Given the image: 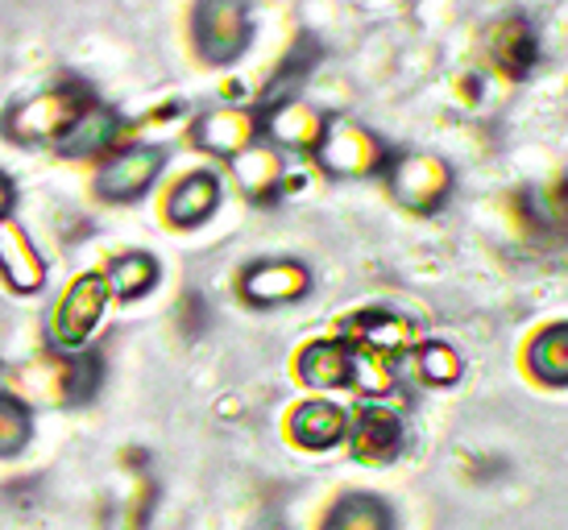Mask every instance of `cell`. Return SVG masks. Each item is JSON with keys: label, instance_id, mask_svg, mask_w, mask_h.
<instances>
[{"label": "cell", "instance_id": "ac0fdd59", "mask_svg": "<svg viewBox=\"0 0 568 530\" xmlns=\"http://www.w3.org/2000/svg\"><path fill=\"white\" fill-rule=\"evenodd\" d=\"M116 137H121V116L112 109H104V104H92V109L83 112L80 121L59 137V150L71 157H92V154H100V150H109Z\"/></svg>", "mask_w": 568, "mask_h": 530}, {"label": "cell", "instance_id": "d6986e66", "mask_svg": "<svg viewBox=\"0 0 568 530\" xmlns=\"http://www.w3.org/2000/svg\"><path fill=\"white\" fill-rule=\"evenodd\" d=\"M324 530H395V514L374 493H348L328 510Z\"/></svg>", "mask_w": 568, "mask_h": 530}, {"label": "cell", "instance_id": "ffe728a7", "mask_svg": "<svg viewBox=\"0 0 568 530\" xmlns=\"http://www.w3.org/2000/svg\"><path fill=\"white\" fill-rule=\"evenodd\" d=\"M348 386L369 398V402H378L386 394L395 390V365L386 353H374V348H348Z\"/></svg>", "mask_w": 568, "mask_h": 530}, {"label": "cell", "instance_id": "484cf974", "mask_svg": "<svg viewBox=\"0 0 568 530\" xmlns=\"http://www.w3.org/2000/svg\"><path fill=\"white\" fill-rule=\"evenodd\" d=\"M13 203H17V187H13V179L0 171V220L13 212Z\"/></svg>", "mask_w": 568, "mask_h": 530}, {"label": "cell", "instance_id": "3957f363", "mask_svg": "<svg viewBox=\"0 0 568 530\" xmlns=\"http://www.w3.org/2000/svg\"><path fill=\"white\" fill-rule=\"evenodd\" d=\"M316 157L328 174H348V179H365V174L386 171V145L378 141V133H369L365 125L345 121V116L324 125Z\"/></svg>", "mask_w": 568, "mask_h": 530}, {"label": "cell", "instance_id": "6da1fadb", "mask_svg": "<svg viewBox=\"0 0 568 530\" xmlns=\"http://www.w3.org/2000/svg\"><path fill=\"white\" fill-rule=\"evenodd\" d=\"M92 104L95 100L83 83H63V88H54V92H42V95H33V100H26V104H17V109L4 116V137L21 141V145H47V141L59 145V137H63L67 129L75 125Z\"/></svg>", "mask_w": 568, "mask_h": 530}, {"label": "cell", "instance_id": "603a6c76", "mask_svg": "<svg viewBox=\"0 0 568 530\" xmlns=\"http://www.w3.org/2000/svg\"><path fill=\"white\" fill-rule=\"evenodd\" d=\"M415 369H419V377H424L427 386H453V381H460V374H465L460 353L457 348H448L444 340L419 344V353H415Z\"/></svg>", "mask_w": 568, "mask_h": 530}, {"label": "cell", "instance_id": "277c9868", "mask_svg": "<svg viewBox=\"0 0 568 530\" xmlns=\"http://www.w3.org/2000/svg\"><path fill=\"white\" fill-rule=\"evenodd\" d=\"M386 187L410 212H436L453 195V171L436 154H403L386 166Z\"/></svg>", "mask_w": 568, "mask_h": 530}, {"label": "cell", "instance_id": "2e32d148", "mask_svg": "<svg viewBox=\"0 0 568 530\" xmlns=\"http://www.w3.org/2000/svg\"><path fill=\"white\" fill-rule=\"evenodd\" d=\"M233 171H237V183L250 200L274 203L278 195H283L286 166H283V157L274 154L270 145H257V141H253L250 150H241V154L233 157Z\"/></svg>", "mask_w": 568, "mask_h": 530}, {"label": "cell", "instance_id": "9a60e30c", "mask_svg": "<svg viewBox=\"0 0 568 530\" xmlns=\"http://www.w3.org/2000/svg\"><path fill=\"white\" fill-rule=\"evenodd\" d=\"M216 207H221V179L212 171H195L183 183H174L166 200V220L174 228H200L216 216Z\"/></svg>", "mask_w": 568, "mask_h": 530}, {"label": "cell", "instance_id": "ba28073f", "mask_svg": "<svg viewBox=\"0 0 568 530\" xmlns=\"http://www.w3.org/2000/svg\"><path fill=\"white\" fill-rule=\"evenodd\" d=\"M312 291V274L303 262H257L241 278V295L257 307H278V303H300Z\"/></svg>", "mask_w": 568, "mask_h": 530}, {"label": "cell", "instance_id": "7a4b0ae2", "mask_svg": "<svg viewBox=\"0 0 568 530\" xmlns=\"http://www.w3.org/2000/svg\"><path fill=\"white\" fill-rule=\"evenodd\" d=\"M191 38H195V50L204 63H237L253 38L250 0H200L191 13Z\"/></svg>", "mask_w": 568, "mask_h": 530}, {"label": "cell", "instance_id": "8fae6325", "mask_svg": "<svg viewBox=\"0 0 568 530\" xmlns=\"http://www.w3.org/2000/svg\"><path fill=\"white\" fill-rule=\"evenodd\" d=\"M345 422H348V415L336 402L312 398V402H303L291 410L286 431H291V439L300 444L303 452H328V448H336V444L345 439Z\"/></svg>", "mask_w": 568, "mask_h": 530}, {"label": "cell", "instance_id": "7402d4cb", "mask_svg": "<svg viewBox=\"0 0 568 530\" xmlns=\"http://www.w3.org/2000/svg\"><path fill=\"white\" fill-rule=\"evenodd\" d=\"M104 286H109V295H116V298H142L145 291L159 286V262H154L150 253H121V257L109 265Z\"/></svg>", "mask_w": 568, "mask_h": 530}, {"label": "cell", "instance_id": "5b68a950", "mask_svg": "<svg viewBox=\"0 0 568 530\" xmlns=\"http://www.w3.org/2000/svg\"><path fill=\"white\" fill-rule=\"evenodd\" d=\"M109 286H104V274H83L67 286L63 303H59V312H54V324H50V336L59 348L67 353H80L88 336L95 332L100 324V315L109 307Z\"/></svg>", "mask_w": 568, "mask_h": 530}, {"label": "cell", "instance_id": "d4e9b609", "mask_svg": "<svg viewBox=\"0 0 568 530\" xmlns=\"http://www.w3.org/2000/svg\"><path fill=\"white\" fill-rule=\"evenodd\" d=\"M30 410L17 402L13 394H0V460L17 456L30 444Z\"/></svg>", "mask_w": 568, "mask_h": 530}, {"label": "cell", "instance_id": "9c48e42d", "mask_svg": "<svg viewBox=\"0 0 568 530\" xmlns=\"http://www.w3.org/2000/svg\"><path fill=\"white\" fill-rule=\"evenodd\" d=\"M489 59L503 67V75L527 79L539 63V33L527 17H503L489 30Z\"/></svg>", "mask_w": 568, "mask_h": 530}, {"label": "cell", "instance_id": "5bb4252c", "mask_svg": "<svg viewBox=\"0 0 568 530\" xmlns=\"http://www.w3.org/2000/svg\"><path fill=\"white\" fill-rule=\"evenodd\" d=\"M0 274L21 295H33L47 286V262L33 249L30 233L17 224H0Z\"/></svg>", "mask_w": 568, "mask_h": 530}, {"label": "cell", "instance_id": "e0dca14e", "mask_svg": "<svg viewBox=\"0 0 568 530\" xmlns=\"http://www.w3.org/2000/svg\"><path fill=\"white\" fill-rule=\"evenodd\" d=\"M348 340H312L300 353V377L312 390H341L348 386Z\"/></svg>", "mask_w": 568, "mask_h": 530}, {"label": "cell", "instance_id": "8992f818", "mask_svg": "<svg viewBox=\"0 0 568 530\" xmlns=\"http://www.w3.org/2000/svg\"><path fill=\"white\" fill-rule=\"evenodd\" d=\"M162 150L159 145H129V150H116V154L100 166L95 174V191L109 203H133L142 200L145 191L154 187V179L162 174Z\"/></svg>", "mask_w": 568, "mask_h": 530}, {"label": "cell", "instance_id": "52a82bcc", "mask_svg": "<svg viewBox=\"0 0 568 530\" xmlns=\"http://www.w3.org/2000/svg\"><path fill=\"white\" fill-rule=\"evenodd\" d=\"M345 439L357 465H390L403 452V419H398L390 406L365 402L345 422Z\"/></svg>", "mask_w": 568, "mask_h": 530}, {"label": "cell", "instance_id": "7c38bea8", "mask_svg": "<svg viewBox=\"0 0 568 530\" xmlns=\"http://www.w3.org/2000/svg\"><path fill=\"white\" fill-rule=\"evenodd\" d=\"M324 125L328 121L307 100H283V104H270L257 129H266V137L286 145V150H316Z\"/></svg>", "mask_w": 568, "mask_h": 530}, {"label": "cell", "instance_id": "30bf717a", "mask_svg": "<svg viewBox=\"0 0 568 530\" xmlns=\"http://www.w3.org/2000/svg\"><path fill=\"white\" fill-rule=\"evenodd\" d=\"M341 340H357L362 348H374V353H386V357H395V353H407L415 348L419 340V332L410 319L395 312H382V307H369V312L353 315L345 324V336Z\"/></svg>", "mask_w": 568, "mask_h": 530}, {"label": "cell", "instance_id": "cb8c5ba5", "mask_svg": "<svg viewBox=\"0 0 568 530\" xmlns=\"http://www.w3.org/2000/svg\"><path fill=\"white\" fill-rule=\"evenodd\" d=\"M100 357L92 353H75L71 360H63V402H88L100 390Z\"/></svg>", "mask_w": 568, "mask_h": 530}, {"label": "cell", "instance_id": "4fadbf2b", "mask_svg": "<svg viewBox=\"0 0 568 530\" xmlns=\"http://www.w3.org/2000/svg\"><path fill=\"white\" fill-rule=\"evenodd\" d=\"M195 145L204 154L216 157H237L241 150H250L253 137H257V121H253L245 109H216L195 121Z\"/></svg>", "mask_w": 568, "mask_h": 530}, {"label": "cell", "instance_id": "44dd1931", "mask_svg": "<svg viewBox=\"0 0 568 530\" xmlns=\"http://www.w3.org/2000/svg\"><path fill=\"white\" fill-rule=\"evenodd\" d=\"M527 365L531 374L544 381V386H565L568 381V328L565 324H552L544 328L527 348Z\"/></svg>", "mask_w": 568, "mask_h": 530}]
</instances>
